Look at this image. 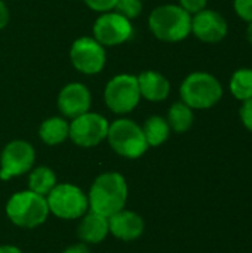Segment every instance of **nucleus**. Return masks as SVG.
Masks as SVG:
<instances>
[{
  "label": "nucleus",
  "mask_w": 252,
  "mask_h": 253,
  "mask_svg": "<svg viewBox=\"0 0 252 253\" xmlns=\"http://www.w3.org/2000/svg\"><path fill=\"white\" fill-rule=\"evenodd\" d=\"M94 39L102 46H117L128 42L134 28L128 18L117 12H104L100 15L94 24Z\"/></svg>",
  "instance_id": "10"
},
{
  "label": "nucleus",
  "mask_w": 252,
  "mask_h": 253,
  "mask_svg": "<svg viewBox=\"0 0 252 253\" xmlns=\"http://www.w3.org/2000/svg\"><path fill=\"white\" fill-rule=\"evenodd\" d=\"M36 160V151L31 144L22 139L10 141L0 156V179L7 181L31 170Z\"/></svg>",
  "instance_id": "9"
},
{
  "label": "nucleus",
  "mask_w": 252,
  "mask_h": 253,
  "mask_svg": "<svg viewBox=\"0 0 252 253\" xmlns=\"http://www.w3.org/2000/svg\"><path fill=\"white\" fill-rule=\"evenodd\" d=\"M108 122L104 116L97 113H85L70 123L68 138L83 148H91L98 145L107 138L108 133Z\"/></svg>",
  "instance_id": "8"
},
{
  "label": "nucleus",
  "mask_w": 252,
  "mask_h": 253,
  "mask_svg": "<svg viewBox=\"0 0 252 253\" xmlns=\"http://www.w3.org/2000/svg\"><path fill=\"white\" fill-rule=\"evenodd\" d=\"M86 3L88 7H91L92 10L97 12H110L111 9H114L117 0H83Z\"/></svg>",
  "instance_id": "25"
},
{
  "label": "nucleus",
  "mask_w": 252,
  "mask_h": 253,
  "mask_svg": "<svg viewBox=\"0 0 252 253\" xmlns=\"http://www.w3.org/2000/svg\"><path fill=\"white\" fill-rule=\"evenodd\" d=\"M114 9L117 13H120L122 16H125L131 21L141 15L143 3H141V0H117Z\"/></svg>",
  "instance_id": "22"
},
{
  "label": "nucleus",
  "mask_w": 252,
  "mask_h": 253,
  "mask_svg": "<svg viewBox=\"0 0 252 253\" xmlns=\"http://www.w3.org/2000/svg\"><path fill=\"white\" fill-rule=\"evenodd\" d=\"M68 133H70V125L65 122V119L61 117L46 119L39 129V135L42 141L48 145H58L64 142L68 138Z\"/></svg>",
  "instance_id": "17"
},
{
  "label": "nucleus",
  "mask_w": 252,
  "mask_h": 253,
  "mask_svg": "<svg viewBox=\"0 0 252 253\" xmlns=\"http://www.w3.org/2000/svg\"><path fill=\"white\" fill-rule=\"evenodd\" d=\"M105 49L92 37L77 39L70 49L73 67L83 74H97L105 65Z\"/></svg>",
  "instance_id": "11"
},
{
  "label": "nucleus",
  "mask_w": 252,
  "mask_h": 253,
  "mask_svg": "<svg viewBox=\"0 0 252 253\" xmlns=\"http://www.w3.org/2000/svg\"><path fill=\"white\" fill-rule=\"evenodd\" d=\"M91 108V92L82 83L65 84L58 95V110L62 116L76 119Z\"/></svg>",
  "instance_id": "13"
},
{
  "label": "nucleus",
  "mask_w": 252,
  "mask_h": 253,
  "mask_svg": "<svg viewBox=\"0 0 252 253\" xmlns=\"http://www.w3.org/2000/svg\"><path fill=\"white\" fill-rule=\"evenodd\" d=\"M143 132L149 147H159L169 138L171 127L166 119L160 116H151L146 120L143 126Z\"/></svg>",
  "instance_id": "19"
},
{
  "label": "nucleus",
  "mask_w": 252,
  "mask_h": 253,
  "mask_svg": "<svg viewBox=\"0 0 252 253\" xmlns=\"http://www.w3.org/2000/svg\"><path fill=\"white\" fill-rule=\"evenodd\" d=\"M192 33L203 43H218L226 39L229 24L220 12L206 7L192 15Z\"/></svg>",
  "instance_id": "12"
},
{
  "label": "nucleus",
  "mask_w": 252,
  "mask_h": 253,
  "mask_svg": "<svg viewBox=\"0 0 252 253\" xmlns=\"http://www.w3.org/2000/svg\"><path fill=\"white\" fill-rule=\"evenodd\" d=\"M229 89L232 92V95L244 102L252 98V68H239L233 73L230 83H229Z\"/></svg>",
  "instance_id": "20"
},
{
  "label": "nucleus",
  "mask_w": 252,
  "mask_h": 253,
  "mask_svg": "<svg viewBox=\"0 0 252 253\" xmlns=\"http://www.w3.org/2000/svg\"><path fill=\"white\" fill-rule=\"evenodd\" d=\"M149 27L153 36L162 42L177 43L192 33V15L180 4H162L151 10Z\"/></svg>",
  "instance_id": "2"
},
{
  "label": "nucleus",
  "mask_w": 252,
  "mask_h": 253,
  "mask_svg": "<svg viewBox=\"0 0 252 253\" xmlns=\"http://www.w3.org/2000/svg\"><path fill=\"white\" fill-rule=\"evenodd\" d=\"M79 224L77 236L83 243L97 245L101 243L108 234V218L95 212L85 213Z\"/></svg>",
  "instance_id": "16"
},
{
  "label": "nucleus",
  "mask_w": 252,
  "mask_h": 253,
  "mask_svg": "<svg viewBox=\"0 0 252 253\" xmlns=\"http://www.w3.org/2000/svg\"><path fill=\"white\" fill-rule=\"evenodd\" d=\"M223 86L220 80L206 73H190L180 86L181 101L192 110H209L215 107L223 98Z\"/></svg>",
  "instance_id": "3"
},
{
  "label": "nucleus",
  "mask_w": 252,
  "mask_h": 253,
  "mask_svg": "<svg viewBox=\"0 0 252 253\" xmlns=\"http://www.w3.org/2000/svg\"><path fill=\"white\" fill-rule=\"evenodd\" d=\"M239 117L242 125L252 132V98L248 101H244L239 110Z\"/></svg>",
  "instance_id": "24"
},
{
  "label": "nucleus",
  "mask_w": 252,
  "mask_h": 253,
  "mask_svg": "<svg viewBox=\"0 0 252 253\" xmlns=\"http://www.w3.org/2000/svg\"><path fill=\"white\" fill-rule=\"evenodd\" d=\"M245 36H247V40H248V43H250V44L252 46V22H248V27H247Z\"/></svg>",
  "instance_id": "30"
},
{
  "label": "nucleus",
  "mask_w": 252,
  "mask_h": 253,
  "mask_svg": "<svg viewBox=\"0 0 252 253\" xmlns=\"http://www.w3.org/2000/svg\"><path fill=\"white\" fill-rule=\"evenodd\" d=\"M108 144L122 157L138 159L141 157L149 144L146 141L143 127L129 119H119L108 126Z\"/></svg>",
  "instance_id": "5"
},
{
  "label": "nucleus",
  "mask_w": 252,
  "mask_h": 253,
  "mask_svg": "<svg viewBox=\"0 0 252 253\" xmlns=\"http://www.w3.org/2000/svg\"><path fill=\"white\" fill-rule=\"evenodd\" d=\"M141 93L137 76L119 74L113 77L104 89V101L116 114L131 113L140 102Z\"/></svg>",
  "instance_id": "7"
},
{
  "label": "nucleus",
  "mask_w": 252,
  "mask_h": 253,
  "mask_svg": "<svg viewBox=\"0 0 252 253\" xmlns=\"http://www.w3.org/2000/svg\"><path fill=\"white\" fill-rule=\"evenodd\" d=\"M233 9L242 21L252 22V0H233Z\"/></svg>",
  "instance_id": "23"
},
{
  "label": "nucleus",
  "mask_w": 252,
  "mask_h": 253,
  "mask_svg": "<svg viewBox=\"0 0 252 253\" xmlns=\"http://www.w3.org/2000/svg\"><path fill=\"white\" fill-rule=\"evenodd\" d=\"M137 80H138L141 98H146L147 101L151 102L165 101L171 92L169 80L157 71L153 70L143 71L140 76H137Z\"/></svg>",
  "instance_id": "15"
},
{
  "label": "nucleus",
  "mask_w": 252,
  "mask_h": 253,
  "mask_svg": "<svg viewBox=\"0 0 252 253\" xmlns=\"http://www.w3.org/2000/svg\"><path fill=\"white\" fill-rule=\"evenodd\" d=\"M108 231L123 242H132L144 233V219L132 211H119L108 218Z\"/></svg>",
  "instance_id": "14"
},
{
  "label": "nucleus",
  "mask_w": 252,
  "mask_h": 253,
  "mask_svg": "<svg viewBox=\"0 0 252 253\" xmlns=\"http://www.w3.org/2000/svg\"><path fill=\"white\" fill-rule=\"evenodd\" d=\"M9 22V10L3 0H0V30L4 28Z\"/></svg>",
  "instance_id": "27"
},
{
  "label": "nucleus",
  "mask_w": 252,
  "mask_h": 253,
  "mask_svg": "<svg viewBox=\"0 0 252 253\" xmlns=\"http://www.w3.org/2000/svg\"><path fill=\"white\" fill-rule=\"evenodd\" d=\"M28 185L33 193H37L40 196H48L52 188L56 185V176L52 169L46 166H39L33 169L28 178Z\"/></svg>",
  "instance_id": "21"
},
{
  "label": "nucleus",
  "mask_w": 252,
  "mask_h": 253,
  "mask_svg": "<svg viewBox=\"0 0 252 253\" xmlns=\"http://www.w3.org/2000/svg\"><path fill=\"white\" fill-rule=\"evenodd\" d=\"M49 212L61 219H77L89 211L88 196L73 184H56L46 196Z\"/></svg>",
  "instance_id": "6"
},
{
  "label": "nucleus",
  "mask_w": 252,
  "mask_h": 253,
  "mask_svg": "<svg viewBox=\"0 0 252 253\" xmlns=\"http://www.w3.org/2000/svg\"><path fill=\"white\" fill-rule=\"evenodd\" d=\"M166 122H168L171 130H174L177 133H184L192 127V125L195 122L193 110L189 105H186L183 101L175 102L171 105V108L168 111Z\"/></svg>",
  "instance_id": "18"
},
{
  "label": "nucleus",
  "mask_w": 252,
  "mask_h": 253,
  "mask_svg": "<svg viewBox=\"0 0 252 253\" xmlns=\"http://www.w3.org/2000/svg\"><path fill=\"white\" fill-rule=\"evenodd\" d=\"M206 4H208V0H180V6L190 15H195L206 9Z\"/></svg>",
  "instance_id": "26"
},
{
  "label": "nucleus",
  "mask_w": 252,
  "mask_h": 253,
  "mask_svg": "<svg viewBox=\"0 0 252 253\" xmlns=\"http://www.w3.org/2000/svg\"><path fill=\"white\" fill-rule=\"evenodd\" d=\"M6 215L21 228H36L48 219L49 206L45 196L33 193L31 190L19 191L9 199Z\"/></svg>",
  "instance_id": "4"
},
{
  "label": "nucleus",
  "mask_w": 252,
  "mask_h": 253,
  "mask_svg": "<svg viewBox=\"0 0 252 253\" xmlns=\"http://www.w3.org/2000/svg\"><path fill=\"white\" fill-rule=\"evenodd\" d=\"M62 253H91L89 248L85 243H79V245H73L68 249H65Z\"/></svg>",
  "instance_id": "28"
},
{
  "label": "nucleus",
  "mask_w": 252,
  "mask_h": 253,
  "mask_svg": "<svg viewBox=\"0 0 252 253\" xmlns=\"http://www.w3.org/2000/svg\"><path fill=\"white\" fill-rule=\"evenodd\" d=\"M0 253H22L18 248L15 246H10V245H4V246H0Z\"/></svg>",
  "instance_id": "29"
},
{
  "label": "nucleus",
  "mask_w": 252,
  "mask_h": 253,
  "mask_svg": "<svg viewBox=\"0 0 252 253\" xmlns=\"http://www.w3.org/2000/svg\"><path fill=\"white\" fill-rule=\"evenodd\" d=\"M128 199V185L125 178L117 172H105L97 176L89 194V211L105 218L122 211Z\"/></svg>",
  "instance_id": "1"
}]
</instances>
